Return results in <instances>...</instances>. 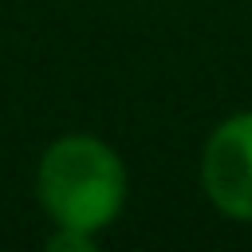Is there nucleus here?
Masks as SVG:
<instances>
[{"label":"nucleus","instance_id":"1","mask_svg":"<svg viewBox=\"0 0 252 252\" xmlns=\"http://www.w3.org/2000/svg\"><path fill=\"white\" fill-rule=\"evenodd\" d=\"M35 197L51 224L98 236L126 205V165L102 138L63 134L39 154Z\"/></svg>","mask_w":252,"mask_h":252},{"label":"nucleus","instance_id":"2","mask_svg":"<svg viewBox=\"0 0 252 252\" xmlns=\"http://www.w3.org/2000/svg\"><path fill=\"white\" fill-rule=\"evenodd\" d=\"M201 189L224 217L252 224V110L228 114L205 138Z\"/></svg>","mask_w":252,"mask_h":252},{"label":"nucleus","instance_id":"3","mask_svg":"<svg viewBox=\"0 0 252 252\" xmlns=\"http://www.w3.org/2000/svg\"><path fill=\"white\" fill-rule=\"evenodd\" d=\"M94 232H83V228H51V236H47V248L51 252H91L94 248Z\"/></svg>","mask_w":252,"mask_h":252}]
</instances>
